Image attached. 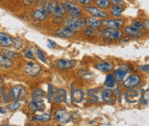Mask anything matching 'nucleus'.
<instances>
[{
    "instance_id": "obj_1",
    "label": "nucleus",
    "mask_w": 149,
    "mask_h": 126,
    "mask_svg": "<svg viewBox=\"0 0 149 126\" xmlns=\"http://www.w3.org/2000/svg\"><path fill=\"white\" fill-rule=\"evenodd\" d=\"M63 26L78 32L82 30L86 26V20L85 19H81V17H72L68 16V17L64 19Z\"/></svg>"
},
{
    "instance_id": "obj_2",
    "label": "nucleus",
    "mask_w": 149,
    "mask_h": 126,
    "mask_svg": "<svg viewBox=\"0 0 149 126\" xmlns=\"http://www.w3.org/2000/svg\"><path fill=\"white\" fill-rule=\"evenodd\" d=\"M47 8L49 11V14H51L54 17L61 18V17H64V15L66 14V10H65L64 4H62L59 1H56V0L50 1L48 4Z\"/></svg>"
},
{
    "instance_id": "obj_3",
    "label": "nucleus",
    "mask_w": 149,
    "mask_h": 126,
    "mask_svg": "<svg viewBox=\"0 0 149 126\" xmlns=\"http://www.w3.org/2000/svg\"><path fill=\"white\" fill-rule=\"evenodd\" d=\"M100 35L104 39H106V40H116V39L123 38L124 32L120 29L106 28L100 33Z\"/></svg>"
},
{
    "instance_id": "obj_4",
    "label": "nucleus",
    "mask_w": 149,
    "mask_h": 126,
    "mask_svg": "<svg viewBox=\"0 0 149 126\" xmlns=\"http://www.w3.org/2000/svg\"><path fill=\"white\" fill-rule=\"evenodd\" d=\"M84 10L85 12H87L88 14L91 17H93L96 18H99V19H103V18H107L109 14L104 10V9H102L98 6H84Z\"/></svg>"
},
{
    "instance_id": "obj_5",
    "label": "nucleus",
    "mask_w": 149,
    "mask_h": 126,
    "mask_svg": "<svg viewBox=\"0 0 149 126\" xmlns=\"http://www.w3.org/2000/svg\"><path fill=\"white\" fill-rule=\"evenodd\" d=\"M130 72H131L130 66L127 64H124V65H121L118 69H116L114 70L113 76L116 79V81L122 82L125 81L127 75L130 74Z\"/></svg>"
},
{
    "instance_id": "obj_6",
    "label": "nucleus",
    "mask_w": 149,
    "mask_h": 126,
    "mask_svg": "<svg viewBox=\"0 0 149 126\" xmlns=\"http://www.w3.org/2000/svg\"><path fill=\"white\" fill-rule=\"evenodd\" d=\"M64 6H65L66 13L69 17H81L82 16V11L78 5L72 2H66V3H64Z\"/></svg>"
},
{
    "instance_id": "obj_7",
    "label": "nucleus",
    "mask_w": 149,
    "mask_h": 126,
    "mask_svg": "<svg viewBox=\"0 0 149 126\" xmlns=\"http://www.w3.org/2000/svg\"><path fill=\"white\" fill-rule=\"evenodd\" d=\"M141 77L138 74H132L123 81V86L127 89H134L141 83Z\"/></svg>"
},
{
    "instance_id": "obj_8",
    "label": "nucleus",
    "mask_w": 149,
    "mask_h": 126,
    "mask_svg": "<svg viewBox=\"0 0 149 126\" xmlns=\"http://www.w3.org/2000/svg\"><path fill=\"white\" fill-rule=\"evenodd\" d=\"M102 25L105 28L110 29H120L121 28L125 26V20L120 18H113V19H106L103 18L102 20Z\"/></svg>"
},
{
    "instance_id": "obj_9",
    "label": "nucleus",
    "mask_w": 149,
    "mask_h": 126,
    "mask_svg": "<svg viewBox=\"0 0 149 126\" xmlns=\"http://www.w3.org/2000/svg\"><path fill=\"white\" fill-rule=\"evenodd\" d=\"M77 64V61L75 59H67V58H61L57 61L55 65L56 67L61 70H66L73 69Z\"/></svg>"
},
{
    "instance_id": "obj_10",
    "label": "nucleus",
    "mask_w": 149,
    "mask_h": 126,
    "mask_svg": "<svg viewBox=\"0 0 149 126\" xmlns=\"http://www.w3.org/2000/svg\"><path fill=\"white\" fill-rule=\"evenodd\" d=\"M52 100L57 104L65 103L67 102V91H66V90L62 89V88L56 89L53 91Z\"/></svg>"
},
{
    "instance_id": "obj_11",
    "label": "nucleus",
    "mask_w": 149,
    "mask_h": 126,
    "mask_svg": "<svg viewBox=\"0 0 149 126\" xmlns=\"http://www.w3.org/2000/svg\"><path fill=\"white\" fill-rule=\"evenodd\" d=\"M41 67L38 63L35 62H29L24 69L26 74H28L30 77H36L41 72Z\"/></svg>"
},
{
    "instance_id": "obj_12",
    "label": "nucleus",
    "mask_w": 149,
    "mask_h": 126,
    "mask_svg": "<svg viewBox=\"0 0 149 126\" xmlns=\"http://www.w3.org/2000/svg\"><path fill=\"white\" fill-rule=\"evenodd\" d=\"M49 15V11L47 6H41V8L33 11V13H32V17L38 21H43V20H46Z\"/></svg>"
},
{
    "instance_id": "obj_13",
    "label": "nucleus",
    "mask_w": 149,
    "mask_h": 126,
    "mask_svg": "<svg viewBox=\"0 0 149 126\" xmlns=\"http://www.w3.org/2000/svg\"><path fill=\"white\" fill-rule=\"evenodd\" d=\"M54 117L58 122H59L60 123H62V124L68 123L70 121V119H72L70 114L64 109H60V110L56 111Z\"/></svg>"
},
{
    "instance_id": "obj_14",
    "label": "nucleus",
    "mask_w": 149,
    "mask_h": 126,
    "mask_svg": "<svg viewBox=\"0 0 149 126\" xmlns=\"http://www.w3.org/2000/svg\"><path fill=\"white\" fill-rule=\"evenodd\" d=\"M77 34V32L70 29L67 26H63L61 28H59L56 31H55V35L57 37H60V38H73L75 37V35Z\"/></svg>"
},
{
    "instance_id": "obj_15",
    "label": "nucleus",
    "mask_w": 149,
    "mask_h": 126,
    "mask_svg": "<svg viewBox=\"0 0 149 126\" xmlns=\"http://www.w3.org/2000/svg\"><path fill=\"white\" fill-rule=\"evenodd\" d=\"M102 101L106 103H113L116 100L115 91L113 90V89L106 88L102 92Z\"/></svg>"
},
{
    "instance_id": "obj_16",
    "label": "nucleus",
    "mask_w": 149,
    "mask_h": 126,
    "mask_svg": "<svg viewBox=\"0 0 149 126\" xmlns=\"http://www.w3.org/2000/svg\"><path fill=\"white\" fill-rule=\"evenodd\" d=\"M138 98H139L138 91L134 90V89H128L125 92V101L129 103L136 102L138 101Z\"/></svg>"
},
{
    "instance_id": "obj_17",
    "label": "nucleus",
    "mask_w": 149,
    "mask_h": 126,
    "mask_svg": "<svg viewBox=\"0 0 149 126\" xmlns=\"http://www.w3.org/2000/svg\"><path fill=\"white\" fill-rule=\"evenodd\" d=\"M13 42H14V38L8 34L0 32V46L3 48H8L13 46Z\"/></svg>"
},
{
    "instance_id": "obj_18",
    "label": "nucleus",
    "mask_w": 149,
    "mask_h": 126,
    "mask_svg": "<svg viewBox=\"0 0 149 126\" xmlns=\"http://www.w3.org/2000/svg\"><path fill=\"white\" fill-rule=\"evenodd\" d=\"M125 33L129 38H140L144 35V32L134 28L133 26H128L125 29Z\"/></svg>"
},
{
    "instance_id": "obj_19",
    "label": "nucleus",
    "mask_w": 149,
    "mask_h": 126,
    "mask_svg": "<svg viewBox=\"0 0 149 126\" xmlns=\"http://www.w3.org/2000/svg\"><path fill=\"white\" fill-rule=\"evenodd\" d=\"M86 20V26L89 28H92L93 29H98L100 26H102V20H100L99 18H96L93 17H89L85 18Z\"/></svg>"
},
{
    "instance_id": "obj_20",
    "label": "nucleus",
    "mask_w": 149,
    "mask_h": 126,
    "mask_svg": "<svg viewBox=\"0 0 149 126\" xmlns=\"http://www.w3.org/2000/svg\"><path fill=\"white\" fill-rule=\"evenodd\" d=\"M95 68L101 71L109 72L113 70V64L111 61H102L95 64Z\"/></svg>"
},
{
    "instance_id": "obj_21",
    "label": "nucleus",
    "mask_w": 149,
    "mask_h": 126,
    "mask_svg": "<svg viewBox=\"0 0 149 126\" xmlns=\"http://www.w3.org/2000/svg\"><path fill=\"white\" fill-rule=\"evenodd\" d=\"M14 66V62H13L12 58L6 57L4 54L0 55V67L4 69H9Z\"/></svg>"
},
{
    "instance_id": "obj_22",
    "label": "nucleus",
    "mask_w": 149,
    "mask_h": 126,
    "mask_svg": "<svg viewBox=\"0 0 149 126\" xmlns=\"http://www.w3.org/2000/svg\"><path fill=\"white\" fill-rule=\"evenodd\" d=\"M12 92H13V99H14L15 102H17L18 100H20V99L25 95V90L20 87V86H16L12 89Z\"/></svg>"
},
{
    "instance_id": "obj_23",
    "label": "nucleus",
    "mask_w": 149,
    "mask_h": 126,
    "mask_svg": "<svg viewBox=\"0 0 149 126\" xmlns=\"http://www.w3.org/2000/svg\"><path fill=\"white\" fill-rule=\"evenodd\" d=\"M45 97H46V94L45 92L40 90V89H36L32 91V94H31V98L33 101H40V102H43Z\"/></svg>"
},
{
    "instance_id": "obj_24",
    "label": "nucleus",
    "mask_w": 149,
    "mask_h": 126,
    "mask_svg": "<svg viewBox=\"0 0 149 126\" xmlns=\"http://www.w3.org/2000/svg\"><path fill=\"white\" fill-rule=\"evenodd\" d=\"M29 109L31 112H35L37 111H42L44 109V104L43 102H40V101H33L29 103Z\"/></svg>"
},
{
    "instance_id": "obj_25",
    "label": "nucleus",
    "mask_w": 149,
    "mask_h": 126,
    "mask_svg": "<svg viewBox=\"0 0 149 126\" xmlns=\"http://www.w3.org/2000/svg\"><path fill=\"white\" fill-rule=\"evenodd\" d=\"M110 13L111 15L115 17H119L122 16L123 11L125 10V8L123 6H118V5H113L112 6H110Z\"/></svg>"
},
{
    "instance_id": "obj_26",
    "label": "nucleus",
    "mask_w": 149,
    "mask_h": 126,
    "mask_svg": "<svg viewBox=\"0 0 149 126\" xmlns=\"http://www.w3.org/2000/svg\"><path fill=\"white\" fill-rule=\"evenodd\" d=\"M104 87L108 89H113L116 87V79L113 76V74H108L106 76L105 81H104Z\"/></svg>"
},
{
    "instance_id": "obj_27",
    "label": "nucleus",
    "mask_w": 149,
    "mask_h": 126,
    "mask_svg": "<svg viewBox=\"0 0 149 126\" xmlns=\"http://www.w3.org/2000/svg\"><path fill=\"white\" fill-rule=\"evenodd\" d=\"M84 97H85V94H84V91L81 89H77L74 90V92L72 93V99L73 102L80 103L84 100Z\"/></svg>"
},
{
    "instance_id": "obj_28",
    "label": "nucleus",
    "mask_w": 149,
    "mask_h": 126,
    "mask_svg": "<svg viewBox=\"0 0 149 126\" xmlns=\"http://www.w3.org/2000/svg\"><path fill=\"white\" fill-rule=\"evenodd\" d=\"M51 119H52V115L50 113H48V112H45V113H41V114H38L37 115L34 120L40 122V123H48L49 122Z\"/></svg>"
},
{
    "instance_id": "obj_29",
    "label": "nucleus",
    "mask_w": 149,
    "mask_h": 126,
    "mask_svg": "<svg viewBox=\"0 0 149 126\" xmlns=\"http://www.w3.org/2000/svg\"><path fill=\"white\" fill-rule=\"evenodd\" d=\"M94 4L96 6L102 8V9H107L111 6V2L110 0H94Z\"/></svg>"
},
{
    "instance_id": "obj_30",
    "label": "nucleus",
    "mask_w": 149,
    "mask_h": 126,
    "mask_svg": "<svg viewBox=\"0 0 149 126\" xmlns=\"http://www.w3.org/2000/svg\"><path fill=\"white\" fill-rule=\"evenodd\" d=\"M2 54L6 55V57H8L10 58H19V53H17L16 51L8 50V49H2Z\"/></svg>"
},
{
    "instance_id": "obj_31",
    "label": "nucleus",
    "mask_w": 149,
    "mask_h": 126,
    "mask_svg": "<svg viewBox=\"0 0 149 126\" xmlns=\"http://www.w3.org/2000/svg\"><path fill=\"white\" fill-rule=\"evenodd\" d=\"M36 53H37V56L38 58V59L43 62V63H48V59H47V57L46 55L44 54V52L40 49H38V48H36Z\"/></svg>"
},
{
    "instance_id": "obj_32",
    "label": "nucleus",
    "mask_w": 149,
    "mask_h": 126,
    "mask_svg": "<svg viewBox=\"0 0 149 126\" xmlns=\"http://www.w3.org/2000/svg\"><path fill=\"white\" fill-rule=\"evenodd\" d=\"M22 53H23V55L25 56V58H27L28 59H30V61H34V59H35L34 53L30 49H29V48L28 49H24L22 50Z\"/></svg>"
},
{
    "instance_id": "obj_33",
    "label": "nucleus",
    "mask_w": 149,
    "mask_h": 126,
    "mask_svg": "<svg viewBox=\"0 0 149 126\" xmlns=\"http://www.w3.org/2000/svg\"><path fill=\"white\" fill-rule=\"evenodd\" d=\"M23 44H24V42L20 38H16L14 39V42H13V47H14L17 50H18V49H22Z\"/></svg>"
},
{
    "instance_id": "obj_34",
    "label": "nucleus",
    "mask_w": 149,
    "mask_h": 126,
    "mask_svg": "<svg viewBox=\"0 0 149 126\" xmlns=\"http://www.w3.org/2000/svg\"><path fill=\"white\" fill-rule=\"evenodd\" d=\"M95 30L96 29H93L92 28H89V26H85V28L83 29V32H84V35L85 36H88V37H92V36H94L96 33H95Z\"/></svg>"
},
{
    "instance_id": "obj_35",
    "label": "nucleus",
    "mask_w": 149,
    "mask_h": 126,
    "mask_svg": "<svg viewBox=\"0 0 149 126\" xmlns=\"http://www.w3.org/2000/svg\"><path fill=\"white\" fill-rule=\"evenodd\" d=\"M132 26H134V28H136L140 30H143L145 29V25L142 21H139V20H133L132 21Z\"/></svg>"
},
{
    "instance_id": "obj_36",
    "label": "nucleus",
    "mask_w": 149,
    "mask_h": 126,
    "mask_svg": "<svg viewBox=\"0 0 149 126\" xmlns=\"http://www.w3.org/2000/svg\"><path fill=\"white\" fill-rule=\"evenodd\" d=\"M19 107H20V103H19L18 102H13V103L9 104V105L8 106V109L9 111H16V110H17Z\"/></svg>"
},
{
    "instance_id": "obj_37",
    "label": "nucleus",
    "mask_w": 149,
    "mask_h": 126,
    "mask_svg": "<svg viewBox=\"0 0 149 126\" xmlns=\"http://www.w3.org/2000/svg\"><path fill=\"white\" fill-rule=\"evenodd\" d=\"M75 1L81 6H89L92 3V0H75Z\"/></svg>"
},
{
    "instance_id": "obj_38",
    "label": "nucleus",
    "mask_w": 149,
    "mask_h": 126,
    "mask_svg": "<svg viewBox=\"0 0 149 126\" xmlns=\"http://www.w3.org/2000/svg\"><path fill=\"white\" fill-rule=\"evenodd\" d=\"M139 70L141 71H144V72H146V73H149V64H146V65H142L140 67H138Z\"/></svg>"
},
{
    "instance_id": "obj_39",
    "label": "nucleus",
    "mask_w": 149,
    "mask_h": 126,
    "mask_svg": "<svg viewBox=\"0 0 149 126\" xmlns=\"http://www.w3.org/2000/svg\"><path fill=\"white\" fill-rule=\"evenodd\" d=\"M110 2L113 5H118V6H125V1L124 0H110Z\"/></svg>"
},
{
    "instance_id": "obj_40",
    "label": "nucleus",
    "mask_w": 149,
    "mask_h": 126,
    "mask_svg": "<svg viewBox=\"0 0 149 126\" xmlns=\"http://www.w3.org/2000/svg\"><path fill=\"white\" fill-rule=\"evenodd\" d=\"M52 94H53V91H52V86L49 85V96H48L49 102H50V101H51V98H52Z\"/></svg>"
},
{
    "instance_id": "obj_41",
    "label": "nucleus",
    "mask_w": 149,
    "mask_h": 126,
    "mask_svg": "<svg viewBox=\"0 0 149 126\" xmlns=\"http://www.w3.org/2000/svg\"><path fill=\"white\" fill-rule=\"evenodd\" d=\"M56 43L53 41V40H50V39H49L48 40V47L49 48H50V49H54L55 47H56Z\"/></svg>"
},
{
    "instance_id": "obj_42",
    "label": "nucleus",
    "mask_w": 149,
    "mask_h": 126,
    "mask_svg": "<svg viewBox=\"0 0 149 126\" xmlns=\"http://www.w3.org/2000/svg\"><path fill=\"white\" fill-rule=\"evenodd\" d=\"M144 25H145V28L146 29H149V20H146L145 23H144Z\"/></svg>"
},
{
    "instance_id": "obj_43",
    "label": "nucleus",
    "mask_w": 149,
    "mask_h": 126,
    "mask_svg": "<svg viewBox=\"0 0 149 126\" xmlns=\"http://www.w3.org/2000/svg\"><path fill=\"white\" fill-rule=\"evenodd\" d=\"M6 112V110L3 107H0V113H2V114H5Z\"/></svg>"
},
{
    "instance_id": "obj_44",
    "label": "nucleus",
    "mask_w": 149,
    "mask_h": 126,
    "mask_svg": "<svg viewBox=\"0 0 149 126\" xmlns=\"http://www.w3.org/2000/svg\"><path fill=\"white\" fill-rule=\"evenodd\" d=\"M128 40H129V38H123V39H121V40H120L119 42L122 44L123 42H125V41H128Z\"/></svg>"
},
{
    "instance_id": "obj_45",
    "label": "nucleus",
    "mask_w": 149,
    "mask_h": 126,
    "mask_svg": "<svg viewBox=\"0 0 149 126\" xmlns=\"http://www.w3.org/2000/svg\"><path fill=\"white\" fill-rule=\"evenodd\" d=\"M56 1H60V0H56Z\"/></svg>"
}]
</instances>
